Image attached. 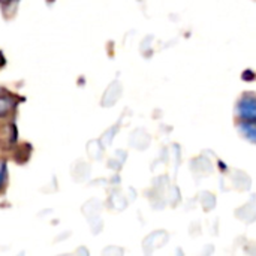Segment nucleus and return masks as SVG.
<instances>
[{
    "label": "nucleus",
    "instance_id": "obj_3",
    "mask_svg": "<svg viewBox=\"0 0 256 256\" xmlns=\"http://www.w3.org/2000/svg\"><path fill=\"white\" fill-rule=\"evenodd\" d=\"M4 178H6V164L3 160H0V188L4 183Z\"/></svg>",
    "mask_w": 256,
    "mask_h": 256
},
{
    "label": "nucleus",
    "instance_id": "obj_1",
    "mask_svg": "<svg viewBox=\"0 0 256 256\" xmlns=\"http://www.w3.org/2000/svg\"><path fill=\"white\" fill-rule=\"evenodd\" d=\"M238 111L243 117L256 118V99H243L240 102Z\"/></svg>",
    "mask_w": 256,
    "mask_h": 256
},
{
    "label": "nucleus",
    "instance_id": "obj_2",
    "mask_svg": "<svg viewBox=\"0 0 256 256\" xmlns=\"http://www.w3.org/2000/svg\"><path fill=\"white\" fill-rule=\"evenodd\" d=\"M14 106V100L9 98H0V116H6L8 112H10Z\"/></svg>",
    "mask_w": 256,
    "mask_h": 256
},
{
    "label": "nucleus",
    "instance_id": "obj_4",
    "mask_svg": "<svg viewBox=\"0 0 256 256\" xmlns=\"http://www.w3.org/2000/svg\"><path fill=\"white\" fill-rule=\"evenodd\" d=\"M0 93H2V88H0Z\"/></svg>",
    "mask_w": 256,
    "mask_h": 256
}]
</instances>
